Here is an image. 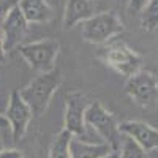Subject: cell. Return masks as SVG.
<instances>
[{
  "label": "cell",
  "mask_w": 158,
  "mask_h": 158,
  "mask_svg": "<svg viewBox=\"0 0 158 158\" xmlns=\"http://www.w3.org/2000/svg\"><path fill=\"white\" fill-rule=\"evenodd\" d=\"M62 85V73L59 68H54L48 73H40L32 81L19 90L22 100L32 109L33 115H41L48 109L54 94Z\"/></svg>",
  "instance_id": "1"
},
{
  "label": "cell",
  "mask_w": 158,
  "mask_h": 158,
  "mask_svg": "<svg viewBox=\"0 0 158 158\" xmlns=\"http://www.w3.org/2000/svg\"><path fill=\"white\" fill-rule=\"evenodd\" d=\"M123 30V22L118 19L114 11L97 13L81 24L82 38L92 44H106L112 41V38L120 35Z\"/></svg>",
  "instance_id": "2"
},
{
  "label": "cell",
  "mask_w": 158,
  "mask_h": 158,
  "mask_svg": "<svg viewBox=\"0 0 158 158\" xmlns=\"http://www.w3.org/2000/svg\"><path fill=\"white\" fill-rule=\"evenodd\" d=\"M85 127H90L101 136L103 142H106L114 152L120 150L122 133L118 130V123L115 117L98 101H92L85 111Z\"/></svg>",
  "instance_id": "3"
},
{
  "label": "cell",
  "mask_w": 158,
  "mask_h": 158,
  "mask_svg": "<svg viewBox=\"0 0 158 158\" xmlns=\"http://www.w3.org/2000/svg\"><path fill=\"white\" fill-rule=\"evenodd\" d=\"M100 57L108 67H111L114 71L127 79L136 74L141 70L142 63V57L122 40L109 41L100 51Z\"/></svg>",
  "instance_id": "4"
},
{
  "label": "cell",
  "mask_w": 158,
  "mask_h": 158,
  "mask_svg": "<svg viewBox=\"0 0 158 158\" xmlns=\"http://www.w3.org/2000/svg\"><path fill=\"white\" fill-rule=\"evenodd\" d=\"M59 49H60L59 43L51 38L24 43L18 48L19 54L30 65V68L40 73H48L56 68V59L59 56Z\"/></svg>",
  "instance_id": "5"
},
{
  "label": "cell",
  "mask_w": 158,
  "mask_h": 158,
  "mask_svg": "<svg viewBox=\"0 0 158 158\" xmlns=\"http://www.w3.org/2000/svg\"><path fill=\"white\" fill-rule=\"evenodd\" d=\"M125 92L130 100L141 108H153L158 104V79L149 70H139L128 77Z\"/></svg>",
  "instance_id": "6"
},
{
  "label": "cell",
  "mask_w": 158,
  "mask_h": 158,
  "mask_svg": "<svg viewBox=\"0 0 158 158\" xmlns=\"http://www.w3.org/2000/svg\"><path fill=\"white\" fill-rule=\"evenodd\" d=\"M92 101L81 92H68L65 95V130L76 138L85 133V111Z\"/></svg>",
  "instance_id": "7"
},
{
  "label": "cell",
  "mask_w": 158,
  "mask_h": 158,
  "mask_svg": "<svg viewBox=\"0 0 158 158\" xmlns=\"http://www.w3.org/2000/svg\"><path fill=\"white\" fill-rule=\"evenodd\" d=\"M3 115L6 117V120L10 123L13 142H18L25 135L27 127H29L30 120L33 118V112L27 106V103L22 100L19 90H13L11 92L10 101H8V108H6V112Z\"/></svg>",
  "instance_id": "8"
},
{
  "label": "cell",
  "mask_w": 158,
  "mask_h": 158,
  "mask_svg": "<svg viewBox=\"0 0 158 158\" xmlns=\"http://www.w3.org/2000/svg\"><path fill=\"white\" fill-rule=\"evenodd\" d=\"M0 29H2V33H3L6 51H11L21 46V41L29 32V22L24 18L22 11L19 10L18 5L10 10V13L0 24Z\"/></svg>",
  "instance_id": "9"
},
{
  "label": "cell",
  "mask_w": 158,
  "mask_h": 158,
  "mask_svg": "<svg viewBox=\"0 0 158 158\" xmlns=\"http://www.w3.org/2000/svg\"><path fill=\"white\" fill-rule=\"evenodd\" d=\"M118 130L123 136H130L146 150L152 152L158 149V130L141 120H125L118 123Z\"/></svg>",
  "instance_id": "10"
},
{
  "label": "cell",
  "mask_w": 158,
  "mask_h": 158,
  "mask_svg": "<svg viewBox=\"0 0 158 158\" xmlns=\"http://www.w3.org/2000/svg\"><path fill=\"white\" fill-rule=\"evenodd\" d=\"M95 15L92 0H68L63 13V29L70 30L74 25L82 24Z\"/></svg>",
  "instance_id": "11"
},
{
  "label": "cell",
  "mask_w": 158,
  "mask_h": 158,
  "mask_svg": "<svg viewBox=\"0 0 158 158\" xmlns=\"http://www.w3.org/2000/svg\"><path fill=\"white\" fill-rule=\"evenodd\" d=\"M114 150L106 142H97L90 144L81 141V138H73L70 144V156L71 158H104L111 155Z\"/></svg>",
  "instance_id": "12"
},
{
  "label": "cell",
  "mask_w": 158,
  "mask_h": 158,
  "mask_svg": "<svg viewBox=\"0 0 158 158\" xmlns=\"http://www.w3.org/2000/svg\"><path fill=\"white\" fill-rule=\"evenodd\" d=\"M18 6L29 24L48 22L52 18V8L48 0H19Z\"/></svg>",
  "instance_id": "13"
},
{
  "label": "cell",
  "mask_w": 158,
  "mask_h": 158,
  "mask_svg": "<svg viewBox=\"0 0 158 158\" xmlns=\"http://www.w3.org/2000/svg\"><path fill=\"white\" fill-rule=\"evenodd\" d=\"M74 136L68 130H62L60 133L54 138L52 146L49 150V158H71L70 156V144Z\"/></svg>",
  "instance_id": "14"
},
{
  "label": "cell",
  "mask_w": 158,
  "mask_h": 158,
  "mask_svg": "<svg viewBox=\"0 0 158 158\" xmlns=\"http://www.w3.org/2000/svg\"><path fill=\"white\" fill-rule=\"evenodd\" d=\"M141 27L147 32L158 29V0H150L141 11Z\"/></svg>",
  "instance_id": "15"
},
{
  "label": "cell",
  "mask_w": 158,
  "mask_h": 158,
  "mask_svg": "<svg viewBox=\"0 0 158 158\" xmlns=\"http://www.w3.org/2000/svg\"><path fill=\"white\" fill-rule=\"evenodd\" d=\"M118 158H147V152L130 136H123L120 150H118Z\"/></svg>",
  "instance_id": "16"
},
{
  "label": "cell",
  "mask_w": 158,
  "mask_h": 158,
  "mask_svg": "<svg viewBox=\"0 0 158 158\" xmlns=\"http://www.w3.org/2000/svg\"><path fill=\"white\" fill-rule=\"evenodd\" d=\"M18 2L19 0H0V24H2L5 16L10 13V10L18 5Z\"/></svg>",
  "instance_id": "17"
},
{
  "label": "cell",
  "mask_w": 158,
  "mask_h": 158,
  "mask_svg": "<svg viewBox=\"0 0 158 158\" xmlns=\"http://www.w3.org/2000/svg\"><path fill=\"white\" fill-rule=\"evenodd\" d=\"M150 2V0H130L128 10L131 15H141V11L146 8V5Z\"/></svg>",
  "instance_id": "18"
},
{
  "label": "cell",
  "mask_w": 158,
  "mask_h": 158,
  "mask_svg": "<svg viewBox=\"0 0 158 158\" xmlns=\"http://www.w3.org/2000/svg\"><path fill=\"white\" fill-rule=\"evenodd\" d=\"M22 152L18 149H2L0 150V158H22Z\"/></svg>",
  "instance_id": "19"
},
{
  "label": "cell",
  "mask_w": 158,
  "mask_h": 158,
  "mask_svg": "<svg viewBox=\"0 0 158 158\" xmlns=\"http://www.w3.org/2000/svg\"><path fill=\"white\" fill-rule=\"evenodd\" d=\"M6 59V49H5V40H3V33L0 29V63H3Z\"/></svg>",
  "instance_id": "20"
},
{
  "label": "cell",
  "mask_w": 158,
  "mask_h": 158,
  "mask_svg": "<svg viewBox=\"0 0 158 158\" xmlns=\"http://www.w3.org/2000/svg\"><path fill=\"white\" fill-rule=\"evenodd\" d=\"M6 127H10L6 117H5L3 114H0V130H3V128H6Z\"/></svg>",
  "instance_id": "21"
},
{
  "label": "cell",
  "mask_w": 158,
  "mask_h": 158,
  "mask_svg": "<svg viewBox=\"0 0 158 158\" xmlns=\"http://www.w3.org/2000/svg\"><path fill=\"white\" fill-rule=\"evenodd\" d=\"M104 158H118V152H112L111 155H108V156H104Z\"/></svg>",
  "instance_id": "22"
},
{
  "label": "cell",
  "mask_w": 158,
  "mask_h": 158,
  "mask_svg": "<svg viewBox=\"0 0 158 158\" xmlns=\"http://www.w3.org/2000/svg\"><path fill=\"white\" fill-rule=\"evenodd\" d=\"M3 149V144H2V141H0V150H2Z\"/></svg>",
  "instance_id": "23"
}]
</instances>
